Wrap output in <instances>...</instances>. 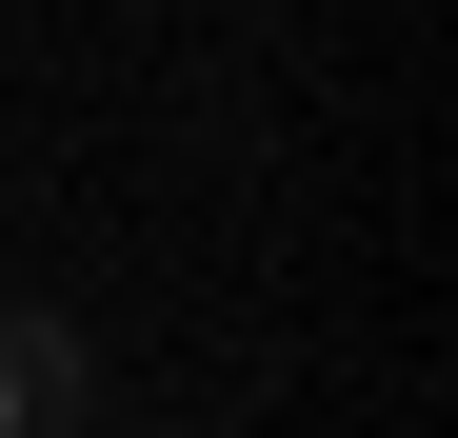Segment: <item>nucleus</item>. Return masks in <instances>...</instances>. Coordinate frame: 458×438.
I'll list each match as a JSON object with an SVG mask.
<instances>
[{
    "mask_svg": "<svg viewBox=\"0 0 458 438\" xmlns=\"http://www.w3.org/2000/svg\"><path fill=\"white\" fill-rule=\"evenodd\" d=\"M100 379H81V339H60L40 299H0V438H81Z\"/></svg>",
    "mask_w": 458,
    "mask_h": 438,
    "instance_id": "nucleus-1",
    "label": "nucleus"
}]
</instances>
